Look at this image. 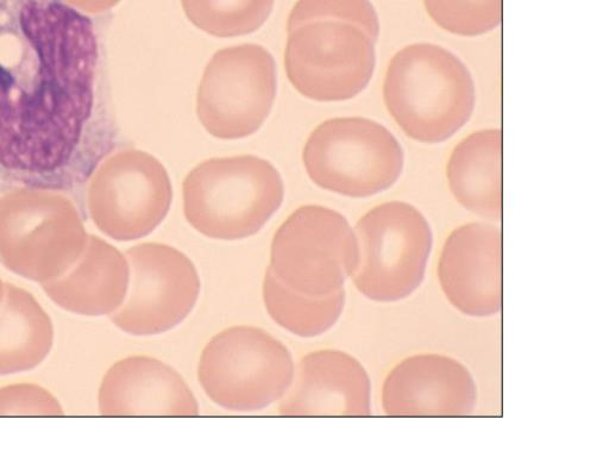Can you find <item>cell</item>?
I'll list each match as a JSON object with an SVG mask.
<instances>
[{
  "label": "cell",
  "instance_id": "1",
  "mask_svg": "<svg viewBox=\"0 0 609 457\" xmlns=\"http://www.w3.org/2000/svg\"><path fill=\"white\" fill-rule=\"evenodd\" d=\"M99 45L60 0L0 8V169L62 193L89 180L111 135L97 104Z\"/></svg>",
  "mask_w": 609,
  "mask_h": 457
},
{
  "label": "cell",
  "instance_id": "2",
  "mask_svg": "<svg viewBox=\"0 0 609 457\" xmlns=\"http://www.w3.org/2000/svg\"><path fill=\"white\" fill-rule=\"evenodd\" d=\"M379 36L370 0H298L287 21L288 80L317 102L354 98L373 78Z\"/></svg>",
  "mask_w": 609,
  "mask_h": 457
},
{
  "label": "cell",
  "instance_id": "3",
  "mask_svg": "<svg viewBox=\"0 0 609 457\" xmlns=\"http://www.w3.org/2000/svg\"><path fill=\"white\" fill-rule=\"evenodd\" d=\"M475 83L455 54L416 43L394 55L384 99L389 114L411 139L436 145L451 139L472 117Z\"/></svg>",
  "mask_w": 609,
  "mask_h": 457
},
{
  "label": "cell",
  "instance_id": "4",
  "mask_svg": "<svg viewBox=\"0 0 609 457\" xmlns=\"http://www.w3.org/2000/svg\"><path fill=\"white\" fill-rule=\"evenodd\" d=\"M276 168L253 155L202 162L182 185L188 223L210 239H247L265 227L284 200Z\"/></svg>",
  "mask_w": 609,
  "mask_h": 457
},
{
  "label": "cell",
  "instance_id": "5",
  "mask_svg": "<svg viewBox=\"0 0 609 457\" xmlns=\"http://www.w3.org/2000/svg\"><path fill=\"white\" fill-rule=\"evenodd\" d=\"M87 237L84 216L66 193L21 187L0 197V264L24 279L60 278Z\"/></svg>",
  "mask_w": 609,
  "mask_h": 457
},
{
  "label": "cell",
  "instance_id": "6",
  "mask_svg": "<svg viewBox=\"0 0 609 457\" xmlns=\"http://www.w3.org/2000/svg\"><path fill=\"white\" fill-rule=\"evenodd\" d=\"M303 160L307 174L322 189L367 198L397 183L405 155L384 125L347 117L320 124L306 142Z\"/></svg>",
  "mask_w": 609,
  "mask_h": 457
},
{
  "label": "cell",
  "instance_id": "7",
  "mask_svg": "<svg viewBox=\"0 0 609 457\" xmlns=\"http://www.w3.org/2000/svg\"><path fill=\"white\" fill-rule=\"evenodd\" d=\"M356 235L359 259L351 277L363 296L392 303L419 289L433 244L422 212L403 202L376 206L357 223Z\"/></svg>",
  "mask_w": 609,
  "mask_h": 457
},
{
  "label": "cell",
  "instance_id": "8",
  "mask_svg": "<svg viewBox=\"0 0 609 457\" xmlns=\"http://www.w3.org/2000/svg\"><path fill=\"white\" fill-rule=\"evenodd\" d=\"M199 383L213 403L231 411H259L279 400L293 383L290 350L267 331L235 327L207 344Z\"/></svg>",
  "mask_w": 609,
  "mask_h": 457
},
{
  "label": "cell",
  "instance_id": "9",
  "mask_svg": "<svg viewBox=\"0 0 609 457\" xmlns=\"http://www.w3.org/2000/svg\"><path fill=\"white\" fill-rule=\"evenodd\" d=\"M357 259L356 235L347 219L324 206L306 205L276 231L268 268L288 289L320 297L343 289Z\"/></svg>",
  "mask_w": 609,
  "mask_h": 457
},
{
  "label": "cell",
  "instance_id": "10",
  "mask_svg": "<svg viewBox=\"0 0 609 457\" xmlns=\"http://www.w3.org/2000/svg\"><path fill=\"white\" fill-rule=\"evenodd\" d=\"M171 179L158 159L124 149L100 162L89 179L86 210L111 239L135 241L152 234L171 209Z\"/></svg>",
  "mask_w": 609,
  "mask_h": 457
},
{
  "label": "cell",
  "instance_id": "11",
  "mask_svg": "<svg viewBox=\"0 0 609 457\" xmlns=\"http://www.w3.org/2000/svg\"><path fill=\"white\" fill-rule=\"evenodd\" d=\"M276 91L278 70L267 49L247 43L218 50L200 81L199 121L217 139H243L266 122Z\"/></svg>",
  "mask_w": 609,
  "mask_h": 457
},
{
  "label": "cell",
  "instance_id": "12",
  "mask_svg": "<svg viewBox=\"0 0 609 457\" xmlns=\"http://www.w3.org/2000/svg\"><path fill=\"white\" fill-rule=\"evenodd\" d=\"M130 269L127 297L112 313L117 328L134 336L172 330L190 315L200 280L185 254L161 243H143L125 252Z\"/></svg>",
  "mask_w": 609,
  "mask_h": 457
},
{
  "label": "cell",
  "instance_id": "13",
  "mask_svg": "<svg viewBox=\"0 0 609 457\" xmlns=\"http://www.w3.org/2000/svg\"><path fill=\"white\" fill-rule=\"evenodd\" d=\"M449 302L464 315L489 317L501 310V230L470 223L449 236L438 267Z\"/></svg>",
  "mask_w": 609,
  "mask_h": 457
},
{
  "label": "cell",
  "instance_id": "14",
  "mask_svg": "<svg viewBox=\"0 0 609 457\" xmlns=\"http://www.w3.org/2000/svg\"><path fill=\"white\" fill-rule=\"evenodd\" d=\"M473 375L448 356L416 355L389 373L382 405L389 416H469L476 408Z\"/></svg>",
  "mask_w": 609,
  "mask_h": 457
},
{
  "label": "cell",
  "instance_id": "15",
  "mask_svg": "<svg viewBox=\"0 0 609 457\" xmlns=\"http://www.w3.org/2000/svg\"><path fill=\"white\" fill-rule=\"evenodd\" d=\"M370 379L359 361L336 350H320L300 362L284 416H368Z\"/></svg>",
  "mask_w": 609,
  "mask_h": 457
},
{
  "label": "cell",
  "instance_id": "16",
  "mask_svg": "<svg viewBox=\"0 0 609 457\" xmlns=\"http://www.w3.org/2000/svg\"><path fill=\"white\" fill-rule=\"evenodd\" d=\"M103 416H197L199 406L188 387L165 363L133 356L113 365L99 390Z\"/></svg>",
  "mask_w": 609,
  "mask_h": 457
},
{
  "label": "cell",
  "instance_id": "17",
  "mask_svg": "<svg viewBox=\"0 0 609 457\" xmlns=\"http://www.w3.org/2000/svg\"><path fill=\"white\" fill-rule=\"evenodd\" d=\"M130 269L127 258L110 243L89 235L79 259L60 278L42 284L53 302L75 315H112L127 297Z\"/></svg>",
  "mask_w": 609,
  "mask_h": 457
},
{
  "label": "cell",
  "instance_id": "18",
  "mask_svg": "<svg viewBox=\"0 0 609 457\" xmlns=\"http://www.w3.org/2000/svg\"><path fill=\"white\" fill-rule=\"evenodd\" d=\"M450 190L475 215L501 219L500 130L477 131L452 152L448 164Z\"/></svg>",
  "mask_w": 609,
  "mask_h": 457
},
{
  "label": "cell",
  "instance_id": "19",
  "mask_svg": "<svg viewBox=\"0 0 609 457\" xmlns=\"http://www.w3.org/2000/svg\"><path fill=\"white\" fill-rule=\"evenodd\" d=\"M54 325L33 294L4 285L0 304V377L31 371L48 358Z\"/></svg>",
  "mask_w": 609,
  "mask_h": 457
},
{
  "label": "cell",
  "instance_id": "20",
  "mask_svg": "<svg viewBox=\"0 0 609 457\" xmlns=\"http://www.w3.org/2000/svg\"><path fill=\"white\" fill-rule=\"evenodd\" d=\"M263 298L269 315L280 327L300 337H316L334 327L345 304V289L328 296H307L288 289L267 268Z\"/></svg>",
  "mask_w": 609,
  "mask_h": 457
},
{
  "label": "cell",
  "instance_id": "21",
  "mask_svg": "<svg viewBox=\"0 0 609 457\" xmlns=\"http://www.w3.org/2000/svg\"><path fill=\"white\" fill-rule=\"evenodd\" d=\"M185 14L205 33L235 37L254 33L268 20L274 0H181Z\"/></svg>",
  "mask_w": 609,
  "mask_h": 457
},
{
  "label": "cell",
  "instance_id": "22",
  "mask_svg": "<svg viewBox=\"0 0 609 457\" xmlns=\"http://www.w3.org/2000/svg\"><path fill=\"white\" fill-rule=\"evenodd\" d=\"M439 27L461 36H480L499 27L501 0H424Z\"/></svg>",
  "mask_w": 609,
  "mask_h": 457
},
{
  "label": "cell",
  "instance_id": "23",
  "mask_svg": "<svg viewBox=\"0 0 609 457\" xmlns=\"http://www.w3.org/2000/svg\"><path fill=\"white\" fill-rule=\"evenodd\" d=\"M59 400L39 385L20 384L0 388V416H61Z\"/></svg>",
  "mask_w": 609,
  "mask_h": 457
},
{
  "label": "cell",
  "instance_id": "24",
  "mask_svg": "<svg viewBox=\"0 0 609 457\" xmlns=\"http://www.w3.org/2000/svg\"><path fill=\"white\" fill-rule=\"evenodd\" d=\"M62 2L86 14H102L111 10L121 0H62Z\"/></svg>",
  "mask_w": 609,
  "mask_h": 457
},
{
  "label": "cell",
  "instance_id": "25",
  "mask_svg": "<svg viewBox=\"0 0 609 457\" xmlns=\"http://www.w3.org/2000/svg\"><path fill=\"white\" fill-rule=\"evenodd\" d=\"M4 298V284L3 281L0 280V304H2Z\"/></svg>",
  "mask_w": 609,
  "mask_h": 457
}]
</instances>
